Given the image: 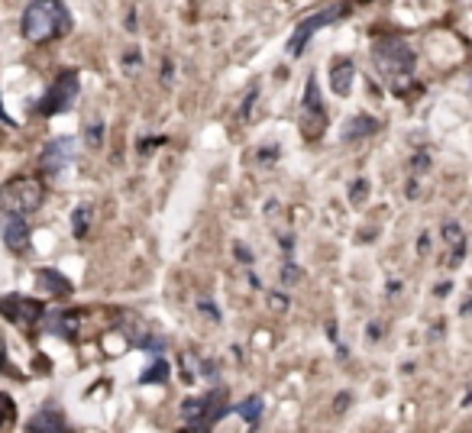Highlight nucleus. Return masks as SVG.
Wrapping results in <instances>:
<instances>
[{
	"mask_svg": "<svg viewBox=\"0 0 472 433\" xmlns=\"http://www.w3.org/2000/svg\"><path fill=\"white\" fill-rule=\"evenodd\" d=\"M45 317V330L55 333L59 340H78L81 330V310H55V314H43Z\"/></svg>",
	"mask_w": 472,
	"mask_h": 433,
	"instance_id": "obj_11",
	"label": "nucleus"
},
{
	"mask_svg": "<svg viewBox=\"0 0 472 433\" xmlns=\"http://www.w3.org/2000/svg\"><path fill=\"white\" fill-rule=\"evenodd\" d=\"M27 430L29 433H59V430H65L62 411H55V407H45V411H39V414L29 421Z\"/></svg>",
	"mask_w": 472,
	"mask_h": 433,
	"instance_id": "obj_13",
	"label": "nucleus"
},
{
	"mask_svg": "<svg viewBox=\"0 0 472 433\" xmlns=\"http://www.w3.org/2000/svg\"><path fill=\"white\" fill-rule=\"evenodd\" d=\"M20 27H23V36H27L29 43L43 45L72 29V13H68L62 0H33L23 10V23Z\"/></svg>",
	"mask_w": 472,
	"mask_h": 433,
	"instance_id": "obj_2",
	"label": "nucleus"
},
{
	"mask_svg": "<svg viewBox=\"0 0 472 433\" xmlns=\"http://www.w3.org/2000/svg\"><path fill=\"white\" fill-rule=\"evenodd\" d=\"M372 62L392 94H408L414 88L418 55H414V49L401 36H379L372 43Z\"/></svg>",
	"mask_w": 472,
	"mask_h": 433,
	"instance_id": "obj_1",
	"label": "nucleus"
},
{
	"mask_svg": "<svg viewBox=\"0 0 472 433\" xmlns=\"http://www.w3.org/2000/svg\"><path fill=\"white\" fill-rule=\"evenodd\" d=\"M0 233H4V246L10 253H27L29 249V223L20 213H4L0 221Z\"/></svg>",
	"mask_w": 472,
	"mask_h": 433,
	"instance_id": "obj_10",
	"label": "nucleus"
},
{
	"mask_svg": "<svg viewBox=\"0 0 472 433\" xmlns=\"http://www.w3.org/2000/svg\"><path fill=\"white\" fill-rule=\"evenodd\" d=\"M13 421H17V401L10 398L7 391H0V430L13 427Z\"/></svg>",
	"mask_w": 472,
	"mask_h": 433,
	"instance_id": "obj_20",
	"label": "nucleus"
},
{
	"mask_svg": "<svg viewBox=\"0 0 472 433\" xmlns=\"http://www.w3.org/2000/svg\"><path fill=\"white\" fill-rule=\"evenodd\" d=\"M227 411H230V405H227V391L223 389L207 391V395H201V398H185V405H181L185 427L188 430H195V433L211 430V427H214Z\"/></svg>",
	"mask_w": 472,
	"mask_h": 433,
	"instance_id": "obj_4",
	"label": "nucleus"
},
{
	"mask_svg": "<svg viewBox=\"0 0 472 433\" xmlns=\"http://www.w3.org/2000/svg\"><path fill=\"white\" fill-rule=\"evenodd\" d=\"M444 243L453 253H450V266H463V256H466V237H463V227L460 223H444Z\"/></svg>",
	"mask_w": 472,
	"mask_h": 433,
	"instance_id": "obj_14",
	"label": "nucleus"
},
{
	"mask_svg": "<svg viewBox=\"0 0 472 433\" xmlns=\"http://www.w3.org/2000/svg\"><path fill=\"white\" fill-rule=\"evenodd\" d=\"M418 249H420V253H428V249H430V239L424 237V233H420V239H418Z\"/></svg>",
	"mask_w": 472,
	"mask_h": 433,
	"instance_id": "obj_28",
	"label": "nucleus"
},
{
	"mask_svg": "<svg viewBox=\"0 0 472 433\" xmlns=\"http://www.w3.org/2000/svg\"><path fill=\"white\" fill-rule=\"evenodd\" d=\"M347 13H349V4H347V0H340V4H333V7L321 10V13H314V17H308V20H301V23H298V29L292 33V39H288V52L301 55L304 45H308V39H311L317 29L327 27V23H337V20H343Z\"/></svg>",
	"mask_w": 472,
	"mask_h": 433,
	"instance_id": "obj_7",
	"label": "nucleus"
},
{
	"mask_svg": "<svg viewBox=\"0 0 472 433\" xmlns=\"http://www.w3.org/2000/svg\"><path fill=\"white\" fill-rule=\"evenodd\" d=\"M133 65H140V52H126V68H133Z\"/></svg>",
	"mask_w": 472,
	"mask_h": 433,
	"instance_id": "obj_27",
	"label": "nucleus"
},
{
	"mask_svg": "<svg viewBox=\"0 0 472 433\" xmlns=\"http://www.w3.org/2000/svg\"><path fill=\"white\" fill-rule=\"evenodd\" d=\"M197 308L204 310V314H207V317H211V320H214V324H217V320H220V310H217V304H211V301H201Z\"/></svg>",
	"mask_w": 472,
	"mask_h": 433,
	"instance_id": "obj_23",
	"label": "nucleus"
},
{
	"mask_svg": "<svg viewBox=\"0 0 472 433\" xmlns=\"http://www.w3.org/2000/svg\"><path fill=\"white\" fill-rule=\"evenodd\" d=\"M375 130H379V120H372L369 114H359V116H353V120L347 124V130H343V140H347V142L365 140V136H372Z\"/></svg>",
	"mask_w": 472,
	"mask_h": 433,
	"instance_id": "obj_16",
	"label": "nucleus"
},
{
	"mask_svg": "<svg viewBox=\"0 0 472 433\" xmlns=\"http://www.w3.org/2000/svg\"><path fill=\"white\" fill-rule=\"evenodd\" d=\"M353 78H356V65H353V59H340V62H333V71H330V88H333V94L349 98Z\"/></svg>",
	"mask_w": 472,
	"mask_h": 433,
	"instance_id": "obj_12",
	"label": "nucleus"
},
{
	"mask_svg": "<svg viewBox=\"0 0 472 433\" xmlns=\"http://www.w3.org/2000/svg\"><path fill=\"white\" fill-rule=\"evenodd\" d=\"M450 288H453V285H450V282H446V285H436L434 294H436V298H446V294H450Z\"/></svg>",
	"mask_w": 472,
	"mask_h": 433,
	"instance_id": "obj_26",
	"label": "nucleus"
},
{
	"mask_svg": "<svg viewBox=\"0 0 472 433\" xmlns=\"http://www.w3.org/2000/svg\"><path fill=\"white\" fill-rule=\"evenodd\" d=\"M100 133H104V130H100V124H94V126H91V136H88V140H91V146H100Z\"/></svg>",
	"mask_w": 472,
	"mask_h": 433,
	"instance_id": "obj_25",
	"label": "nucleus"
},
{
	"mask_svg": "<svg viewBox=\"0 0 472 433\" xmlns=\"http://www.w3.org/2000/svg\"><path fill=\"white\" fill-rule=\"evenodd\" d=\"M78 91H81V81H78V71L68 68L62 71L59 78L49 84L43 98H39V114L43 116H55V114H65V110H72L75 100H78Z\"/></svg>",
	"mask_w": 472,
	"mask_h": 433,
	"instance_id": "obj_5",
	"label": "nucleus"
},
{
	"mask_svg": "<svg viewBox=\"0 0 472 433\" xmlns=\"http://www.w3.org/2000/svg\"><path fill=\"white\" fill-rule=\"evenodd\" d=\"M365 195H369V181H363V178H359V181H353V188H349V201L359 207V204L365 201Z\"/></svg>",
	"mask_w": 472,
	"mask_h": 433,
	"instance_id": "obj_21",
	"label": "nucleus"
},
{
	"mask_svg": "<svg viewBox=\"0 0 472 433\" xmlns=\"http://www.w3.org/2000/svg\"><path fill=\"white\" fill-rule=\"evenodd\" d=\"M88 227H91V207L88 204H81V207H75V213H72V233L78 239H84L88 237Z\"/></svg>",
	"mask_w": 472,
	"mask_h": 433,
	"instance_id": "obj_19",
	"label": "nucleus"
},
{
	"mask_svg": "<svg viewBox=\"0 0 472 433\" xmlns=\"http://www.w3.org/2000/svg\"><path fill=\"white\" fill-rule=\"evenodd\" d=\"M136 346H140V349H149V353H162V349H165V340H159V336H146V340H136Z\"/></svg>",
	"mask_w": 472,
	"mask_h": 433,
	"instance_id": "obj_22",
	"label": "nucleus"
},
{
	"mask_svg": "<svg viewBox=\"0 0 472 433\" xmlns=\"http://www.w3.org/2000/svg\"><path fill=\"white\" fill-rule=\"evenodd\" d=\"M78 156V142L72 136H62V140H52L49 146L43 149L39 156V168H43L45 175H59L62 168H68Z\"/></svg>",
	"mask_w": 472,
	"mask_h": 433,
	"instance_id": "obj_9",
	"label": "nucleus"
},
{
	"mask_svg": "<svg viewBox=\"0 0 472 433\" xmlns=\"http://www.w3.org/2000/svg\"><path fill=\"white\" fill-rule=\"evenodd\" d=\"M0 314H4V320L27 330L43 320L45 304L39 298H27V294H7V298H0Z\"/></svg>",
	"mask_w": 472,
	"mask_h": 433,
	"instance_id": "obj_8",
	"label": "nucleus"
},
{
	"mask_svg": "<svg viewBox=\"0 0 472 433\" xmlns=\"http://www.w3.org/2000/svg\"><path fill=\"white\" fill-rule=\"evenodd\" d=\"M169 375H172L169 363H165L162 356H156V359L149 363V369L140 375V385H165V381H169Z\"/></svg>",
	"mask_w": 472,
	"mask_h": 433,
	"instance_id": "obj_17",
	"label": "nucleus"
},
{
	"mask_svg": "<svg viewBox=\"0 0 472 433\" xmlns=\"http://www.w3.org/2000/svg\"><path fill=\"white\" fill-rule=\"evenodd\" d=\"M45 201V188L39 178H13L7 185L0 188V211L4 213H20V217H29L36 213Z\"/></svg>",
	"mask_w": 472,
	"mask_h": 433,
	"instance_id": "obj_3",
	"label": "nucleus"
},
{
	"mask_svg": "<svg viewBox=\"0 0 472 433\" xmlns=\"http://www.w3.org/2000/svg\"><path fill=\"white\" fill-rule=\"evenodd\" d=\"M233 249H236V259H243V262L250 266V262H252V253H250V249H246V246H240V243H236V246H233Z\"/></svg>",
	"mask_w": 472,
	"mask_h": 433,
	"instance_id": "obj_24",
	"label": "nucleus"
},
{
	"mask_svg": "<svg viewBox=\"0 0 472 433\" xmlns=\"http://www.w3.org/2000/svg\"><path fill=\"white\" fill-rule=\"evenodd\" d=\"M298 126H301L304 140H321L324 130H327V107H324L317 78H308V88H304V100H301V114H298Z\"/></svg>",
	"mask_w": 472,
	"mask_h": 433,
	"instance_id": "obj_6",
	"label": "nucleus"
},
{
	"mask_svg": "<svg viewBox=\"0 0 472 433\" xmlns=\"http://www.w3.org/2000/svg\"><path fill=\"white\" fill-rule=\"evenodd\" d=\"M36 278H39V285H43V288H45L49 294H62V298H68V294L75 292L72 282H68L65 275L55 272V269H39Z\"/></svg>",
	"mask_w": 472,
	"mask_h": 433,
	"instance_id": "obj_15",
	"label": "nucleus"
},
{
	"mask_svg": "<svg viewBox=\"0 0 472 433\" xmlns=\"http://www.w3.org/2000/svg\"><path fill=\"white\" fill-rule=\"evenodd\" d=\"M236 411H240V417L250 427H259V417H262V398H259V395H250L246 401L236 405Z\"/></svg>",
	"mask_w": 472,
	"mask_h": 433,
	"instance_id": "obj_18",
	"label": "nucleus"
}]
</instances>
